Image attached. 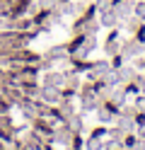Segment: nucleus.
<instances>
[{
    "label": "nucleus",
    "instance_id": "obj_2",
    "mask_svg": "<svg viewBox=\"0 0 145 150\" xmlns=\"http://www.w3.org/2000/svg\"><path fill=\"white\" fill-rule=\"evenodd\" d=\"M102 22H104V24H114V12H106Z\"/></svg>",
    "mask_w": 145,
    "mask_h": 150
},
{
    "label": "nucleus",
    "instance_id": "obj_1",
    "mask_svg": "<svg viewBox=\"0 0 145 150\" xmlns=\"http://www.w3.org/2000/svg\"><path fill=\"white\" fill-rule=\"evenodd\" d=\"M135 15H138L140 20H145V3H140V5H135Z\"/></svg>",
    "mask_w": 145,
    "mask_h": 150
}]
</instances>
